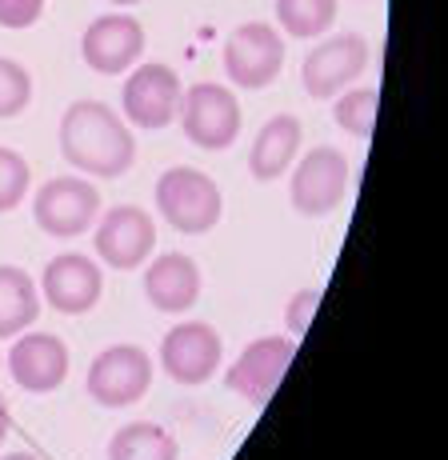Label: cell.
Returning a JSON list of instances; mask_svg holds the SVG:
<instances>
[{"label":"cell","instance_id":"1","mask_svg":"<svg viewBox=\"0 0 448 460\" xmlns=\"http://www.w3.org/2000/svg\"><path fill=\"white\" fill-rule=\"evenodd\" d=\"M60 153L81 172L112 181V176H125L133 168L136 140L112 104L76 101L68 104L65 120H60Z\"/></svg>","mask_w":448,"mask_h":460},{"label":"cell","instance_id":"2","mask_svg":"<svg viewBox=\"0 0 448 460\" xmlns=\"http://www.w3.org/2000/svg\"><path fill=\"white\" fill-rule=\"evenodd\" d=\"M156 212L164 217V225H172L177 233L200 236L221 220L224 197L221 184L213 181L200 168H169V172L156 181Z\"/></svg>","mask_w":448,"mask_h":460},{"label":"cell","instance_id":"3","mask_svg":"<svg viewBox=\"0 0 448 460\" xmlns=\"http://www.w3.org/2000/svg\"><path fill=\"white\" fill-rule=\"evenodd\" d=\"M180 128L184 137L197 148H208V153H221L236 137H241V104L228 88L200 81L192 84L189 93L180 96Z\"/></svg>","mask_w":448,"mask_h":460},{"label":"cell","instance_id":"4","mask_svg":"<svg viewBox=\"0 0 448 460\" xmlns=\"http://www.w3.org/2000/svg\"><path fill=\"white\" fill-rule=\"evenodd\" d=\"M293 357H296V336H260V341H252L233 360L224 385L236 396H244L252 409H265L272 401V393L280 388V380H285Z\"/></svg>","mask_w":448,"mask_h":460},{"label":"cell","instance_id":"5","mask_svg":"<svg viewBox=\"0 0 448 460\" xmlns=\"http://www.w3.org/2000/svg\"><path fill=\"white\" fill-rule=\"evenodd\" d=\"M153 385V357L136 344H112L89 365V396L104 409H128Z\"/></svg>","mask_w":448,"mask_h":460},{"label":"cell","instance_id":"6","mask_svg":"<svg viewBox=\"0 0 448 460\" xmlns=\"http://www.w3.org/2000/svg\"><path fill=\"white\" fill-rule=\"evenodd\" d=\"M285 68V40L272 24H241L224 40V73L236 88H268Z\"/></svg>","mask_w":448,"mask_h":460},{"label":"cell","instance_id":"7","mask_svg":"<svg viewBox=\"0 0 448 460\" xmlns=\"http://www.w3.org/2000/svg\"><path fill=\"white\" fill-rule=\"evenodd\" d=\"M184 84L177 68L169 65H136L125 81L120 104H125V120L136 128H169L180 112Z\"/></svg>","mask_w":448,"mask_h":460},{"label":"cell","instance_id":"8","mask_svg":"<svg viewBox=\"0 0 448 460\" xmlns=\"http://www.w3.org/2000/svg\"><path fill=\"white\" fill-rule=\"evenodd\" d=\"M365 68H368V40L356 37V32H337V37H324L304 57L301 81L312 101H329V96L345 93Z\"/></svg>","mask_w":448,"mask_h":460},{"label":"cell","instance_id":"9","mask_svg":"<svg viewBox=\"0 0 448 460\" xmlns=\"http://www.w3.org/2000/svg\"><path fill=\"white\" fill-rule=\"evenodd\" d=\"M32 217L48 236H84L101 217V192L84 176H57L37 192Z\"/></svg>","mask_w":448,"mask_h":460},{"label":"cell","instance_id":"10","mask_svg":"<svg viewBox=\"0 0 448 460\" xmlns=\"http://www.w3.org/2000/svg\"><path fill=\"white\" fill-rule=\"evenodd\" d=\"M348 192V161L340 148L332 145H316L312 153H304V161L293 172V208L304 217H324L345 200Z\"/></svg>","mask_w":448,"mask_h":460},{"label":"cell","instance_id":"11","mask_svg":"<svg viewBox=\"0 0 448 460\" xmlns=\"http://www.w3.org/2000/svg\"><path fill=\"white\" fill-rule=\"evenodd\" d=\"M156 249V225L145 208L136 205H117L101 217L96 225V256L109 269H140Z\"/></svg>","mask_w":448,"mask_h":460},{"label":"cell","instance_id":"12","mask_svg":"<svg viewBox=\"0 0 448 460\" xmlns=\"http://www.w3.org/2000/svg\"><path fill=\"white\" fill-rule=\"evenodd\" d=\"M161 368L177 385H205L221 368V332L205 321H184L161 341Z\"/></svg>","mask_w":448,"mask_h":460},{"label":"cell","instance_id":"13","mask_svg":"<svg viewBox=\"0 0 448 460\" xmlns=\"http://www.w3.org/2000/svg\"><path fill=\"white\" fill-rule=\"evenodd\" d=\"M145 52V29L136 16L128 13H104L84 29L81 37V57L92 73L117 76L125 68H133Z\"/></svg>","mask_w":448,"mask_h":460},{"label":"cell","instance_id":"14","mask_svg":"<svg viewBox=\"0 0 448 460\" xmlns=\"http://www.w3.org/2000/svg\"><path fill=\"white\" fill-rule=\"evenodd\" d=\"M73 357H68V344L52 332H29L16 336V344L8 349V373L13 380L32 396H45L52 388L65 385Z\"/></svg>","mask_w":448,"mask_h":460},{"label":"cell","instance_id":"15","mask_svg":"<svg viewBox=\"0 0 448 460\" xmlns=\"http://www.w3.org/2000/svg\"><path fill=\"white\" fill-rule=\"evenodd\" d=\"M40 293L57 313L65 316H81L96 308V300L104 293V277L96 269L92 256L84 252H65L57 261H48L45 277H40Z\"/></svg>","mask_w":448,"mask_h":460},{"label":"cell","instance_id":"16","mask_svg":"<svg viewBox=\"0 0 448 460\" xmlns=\"http://www.w3.org/2000/svg\"><path fill=\"white\" fill-rule=\"evenodd\" d=\"M145 296L153 308L161 313L177 316V313H189L200 296V269L192 256L184 252H164L148 264L145 272Z\"/></svg>","mask_w":448,"mask_h":460},{"label":"cell","instance_id":"17","mask_svg":"<svg viewBox=\"0 0 448 460\" xmlns=\"http://www.w3.org/2000/svg\"><path fill=\"white\" fill-rule=\"evenodd\" d=\"M296 153H301V120L293 117V112H280V117H272L265 128L257 132V140H252V153H249V172L252 181H277V176H285V168L296 161Z\"/></svg>","mask_w":448,"mask_h":460},{"label":"cell","instance_id":"18","mask_svg":"<svg viewBox=\"0 0 448 460\" xmlns=\"http://www.w3.org/2000/svg\"><path fill=\"white\" fill-rule=\"evenodd\" d=\"M40 316V288L16 264H0V341L21 336Z\"/></svg>","mask_w":448,"mask_h":460},{"label":"cell","instance_id":"19","mask_svg":"<svg viewBox=\"0 0 448 460\" xmlns=\"http://www.w3.org/2000/svg\"><path fill=\"white\" fill-rule=\"evenodd\" d=\"M109 460H177V440L153 420H133L112 432Z\"/></svg>","mask_w":448,"mask_h":460},{"label":"cell","instance_id":"20","mask_svg":"<svg viewBox=\"0 0 448 460\" xmlns=\"http://www.w3.org/2000/svg\"><path fill=\"white\" fill-rule=\"evenodd\" d=\"M277 21L288 37L312 40L332 29V21H337V0H277Z\"/></svg>","mask_w":448,"mask_h":460},{"label":"cell","instance_id":"21","mask_svg":"<svg viewBox=\"0 0 448 460\" xmlns=\"http://www.w3.org/2000/svg\"><path fill=\"white\" fill-rule=\"evenodd\" d=\"M376 112H381V93H376V88H353V93L337 96L332 117H337L340 132H348V137H356V140H368L376 128Z\"/></svg>","mask_w":448,"mask_h":460},{"label":"cell","instance_id":"22","mask_svg":"<svg viewBox=\"0 0 448 460\" xmlns=\"http://www.w3.org/2000/svg\"><path fill=\"white\" fill-rule=\"evenodd\" d=\"M32 101V76L24 65H16V60L0 57V120L8 117H21L24 109H29Z\"/></svg>","mask_w":448,"mask_h":460},{"label":"cell","instance_id":"23","mask_svg":"<svg viewBox=\"0 0 448 460\" xmlns=\"http://www.w3.org/2000/svg\"><path fill=\"white\" fill-rule=\"evenodd\" d=\"M29 197V161L16 148H0V212H13Z\"/></svg>","mask_w":448,"mask_h":460},{"label":"cell","instance_id":"24","mask_svg":"<svg viewBox=\"0 0 448 460\" xmlns=\"http://www.w3.org/2000/svg\"><path fill=\"white\" fill-rule=\"evenodd\" d=\"M316 308H321V288H301V293L288 300V313H285L288 332H293V336H304V332H309Z\"/></svg>","mask_w":448,"mask_h":460},{"label":"cell","instance_id":"25","mask_svg":"<svg viewBox=\"0 0 448 460\" xmlns=\"http://www.w3.org/2000/svg\"><path fill=\"white\" fill-rule=\"evenodd\" d=\"M45 0H0V24L4 29H29L40 21Z\"/></svg>","mask_w":448,"mask_h":460},{"label":"cell","instance_id":"26","mask_svg":"<svg viewBox=\"0 0 448 460\" xmlns=\"http://www.w3.org/2000/svg\"><path fill=\"white\" fill-rule=\"evenodd\" d=\"M8 429H13V417H8V401H4V396H0V445H4Z\"/></svg>","mask_w":448,"mask_h":460},{"label":"cell","instance_id":"27","mask_svg":"<svg viewBox=\"0 0 448 460\" xmlns=\"http://www.w3.org/2000/svg\"><path fill=\"white\" fill-rule=\"evenodd\" d=\"M0 460H37L32 453H8V456H0Z\"/></svg>","mask_w":448,"mask_h":460},{"label":"cell","instance_id":"28","mask_svg":"<svg viewBox=\"0 0 448 460\" xmlns=\"http://www.w3.org/2000/svg\"><path fill=\"white\" fill-rule=\"evenodd\" d=\"M109 4H120V8H128V4H140V0H109Z\"/></svg>","mask_w":448,"mask_h":460}]
</instances>
